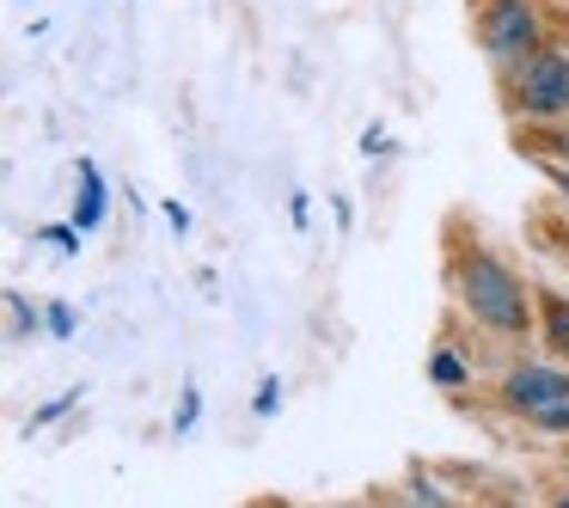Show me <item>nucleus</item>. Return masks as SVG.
I'll use <instances>...</instances> for the list:
<instances>
[{"instance_id": "2", "label": "nucleus", "mask_w": 569, "mask_h": 508, "mask_svg": "<svg viewBox=\"0 0 569 508\" xmlns=\"http://www.w3.org/2000/svg\"><path fill=\"white\" fill-rule=\"evenodd\" d=\"M508 99L527 117H569V56L532 50L520 68H508Z\"/></svg>"}, {"instance_id": "15", "label": "nucleus", "mask_w": 569, "mask_h": 508, "mask_svg": "<svg viewBox=\"0 0 569 508\" xmlns=\"http://www.w3.org/2000/svg\"><path fill=\"white\" fill-rule=\"evenodd\" d=\"M557 153H569V141H557Z\"/></svg>"}, {"instance_id": "9", "label": "nucleus", "mask_w": 569, "mask_h": 508, "mask_svg": "<svg viewBox=\"0 0 569 508\" xmlns=\"http://www.w3.org/2000/svg\"><path fill=\"white\" fill-rule=\"evenodd\" d=\"M43 239H50L56 251H80V227H43Z\"/></svg>"}, {"instance_id": "11", "label": "nucleus", "mask_w": 569, "mask_h": 508, "mask_svg": "<svg viewBox=\"0 0 569 508\" xmlns=\"http://www.w3.org/2000/svg\"><path fill=\"white\" fill-rule=\"evenodd\" d=\"M197 410H202V398L184 392V405H178V429H190V422H197Z\"/></svg>"}, {"instance_id": "7", "label": "nucleus", "mask_w": 569, "mask_h": 508, "mask_svg": "<svg viewBox=\"0 0 569 508\" xmlns=\"http://www.w3.org/2000/svg\"><path fill=\"white\" fill-rule=\"evenodd\" d=\"M7 312H13V337L38 331V319H31V312H26V295H19V288H7Z\"/></svg>"}, {"instance_id": "3", "label": "nucleus", "mask_w": 569, "mask_h": 508, "mask_svg": "<svg viewBox=\"0 0 569 508\" xmlns=\"http://www.w3.org/2000/svg\"><path fill=\"white\" fill-rule=\"evenodd\" d=\"M478 38H483V50H490V62L520 68L539 50V13H532V0H490L483 19H478Z\"/></svg>"}, {"instance_id": "5", "label": "nucleus", "mask_w": 569, "mask_h": 508, "mask_svg": "<svg viewBox=\"0 0 569 508\" xmlns=\"http://www.w3.org/2000/svg\"><path fill=\"white\" fill-rule=\"evenodd\" d=\"M104 221V185H99V166L80 160V197H74V227L80 233H92V227Z\"/></svg>"}, {"instance_id": "10", "label": "nucleus", "mask_w": 569, "mask_h": 508, "mask_svg": "<svg viewBox=\"0 0 569 508\" xmlns=\"http://www.w3.org/2000/svg\"><path fill=\"white\" fill-rule=\"evenodd\" d=\"M276 405H282V386H276V380H263V386H258V417H270Z\"/></svg>"}, {"instance_id": "1", "label": "nucleus", "mask_w": 569, "mask_h": 508, "mask_svg": "<svg viewBox=\"0 0 569 508\" xmlns=\"http://www.w3.org/2000/svg\"><path fill=\"white\" fill-rule=\"evenodd\" d=\"M459 300H466V312L483 319L490 331H508V337L527 331V288L515 282L508 263L483 258V251H471V258L459 263Z\"/></svg>"}, {"instance_id": "8", "label": "nucleus", "mask_w": 569, "mask_h": 508, "mask_svg": "<svg viewBox=\"0 0 569 508\" xmlns=\"http://www.w3.org/2000/svg\"><path fill=\"white\" fill-rule=\"evenodd\" d=\"M435 380L459 386V380H466V361H459V356H435Z\"/></svg>"}, {"instance_id": "13", "label": "nucleus", "mask_w": 569, "mask_h": 508, "mask_svg": "<svg viewBox=\"0 0 569 508\" xmlns=\"http://www.w3.org/2000/svg\"><path fill=\"white\" fill-rule=\"evenodd\" d=\"M557 190H563V197H569V172H557Z\"/></svg>"}, {"instance_id": "6", "label": "nucleus", "mask_w": 569, "mask_h": 508, "mask_svg": "<svg viewBox=\"0 0 569 508\" xmlns=\"http://www.w3.org/2000/svg\"><path fill=\"white\" fill-rule=\"evenodd\" d=\"M545 331H551V349L557 356H569V300H545Z\"/></svg>"}, {"instance_id": "4", "label": "nucleus", "mask_w": 569, "mask_h": 508, "mask_svg": "<svg viewBox=\"0 0 569 508\" xmlns=\"http://www.w3.org/2000/svg\"><path fill=\"white\" fill-rule=\"evenodd\" d=\"M508 405L520 410V417H532L539 429H569V380L551 368H515L508 373Z\"/></svg>"}, {"instance_id": "12", "label": "nucleus", "mask_w": 569, "mask_h": 508, "mask_svg": "<svg viewBox=\"0 0 569 508\" xmlns=\"http://www.w3.org/2000/svg\"><path fill=\"white\" fill-rule=\"evenodd\" d=\"M50 331H56V337H68V331H74V312L56 307V312H50Z\"/></svg>"}, {"instance_id": "14", "label": "nucleus", "mask_w": 569, "mask_h": 508, "mask_svg": "<svg viewBox=\"0 0 569 508\" xmlns=\"http://www.w3.org/2000/svg\"><path fill=\"white\" fill-rule=\"evenodd\" d=\"M551 508H569V490H557V502Z\"/></svg>"}]
</instances>
